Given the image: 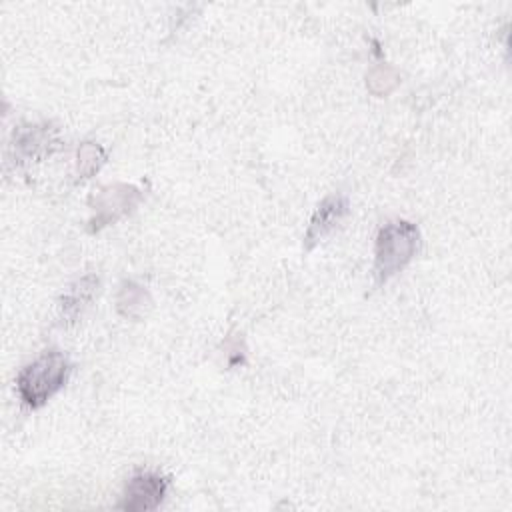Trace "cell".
I'll use <instances>...</instances> for the list:
<instances>
[{
	"instance_id": "4",
	"label": "cell",
	"mask_w": 512,
	"mask_h": 512,
	"mask_svg": "<svg viewBox=\"0 0 512 512\" xmlns=\"http://www.w3.org/2000/svg\"><path fill=\"white\" fill-rule=\"evenodd\" d=\"M166 492H168V480L162 474L140 470L126 482L118 508L128 512L154 510L160 506Z\"/></svg>"
},
{
	"instance_id": "3",
	"label": "cell",
	"mask_w": 512,
	"mask_h": 512,
	"mask_svg": "<svg viewBox=\"0 0 512 512\" xmlns=\"http://www.w3.org/2000/svg\"><path fill=\"white\" fill-rule=\"evenodd\" d=\"M138 202H140V192L134 186L114 184V186L102 188L90 198V206H92L90 232H98L100 228L126 216L136 208Z\"/></svg>"
},
{
	"instance_id": "10",
	"label": "cell",
	"mask_w": 512,
	"mask_h": 512,
	"mask_svg": "<svg viewBox=\"0 0 512 512\" xmlns=\"http://www.w3.org/2000/svg\"><path fill=\"white\" fill-rule=\"evenodd\" d=\"M398 74L390 66H378L368 74V88L374 94H388L396 84H398Z\"/></svg>"
},
{
	"instance_id": "8",
	"label": "cell",
	"mask_w": 512,
	"mask_h": 512,
	"mask_svg": "<svg viewBox=\"0 0 512 512\" xmlns=\"http://www.w3.org/2000/svg\"><path fill=\"white\" fill-rule=\"evenodd\" d=\"M150 304V296L148 292L144 290V286L136 284V282H124L120 292H118V298H116V306H118V312L126 318H138L140 314H144L146 306Z\"/></svg>"
},
{
	"instance_id": "7",
	"label": "cell",
	"mask_w": 512,
	"mask_h": 512,
	"mask_svg": "<svg viewBox=\"0 0 512 512\" xmlns=\"http://www.w3.org/2000/svg\"><path fill=\"white\" fill-rule=\"evenodd\" d=\"M98 290V278L96 276H84L80 278L70 290L68 294H64L62 302H60V316L66 322H74L78 318V314L82 312V308L92 300L94 292Z\"/></svg>"
},
{
	"instance_id": "6",
	"label": "cell",
	"mask_w": 512,
	"mask_h": 512,
	"mask_svg": "<svg viewBox=\"0 0 512 512\" xmlns=\"http://www.w3.org/2000/svg\"><path fill=\"white\" fill-rule=\"evenodd\" d=\"M348 212H350V204L344 194L326 196L314 210L310 224L304 232V250H312L320 240L332 234L340 226V222L348 216Z\"/></svg>"
},
{
	"instance_id": "2",
	"label": "cell",
	"mask_w": 512,
	"mask_h": 512,
	"mask_svg": "<svg viewBox=\"0 0 512 512\" xmlns=\"http://www.w3.org/2000/svg\"><path fill=\"white\" fill-rule=\"evenodd\" d=\"M420 244L418 226L406 220H394L378 230L374 246V278L376 284L388 282L406 268Z\"/></svg>"
},
{
	"instance_id": "9",
	"label": "cell",
	"mask_w": 512,
	"mask_h": 512,
	"mask_svg": "<svg viewBox=\"0 0 512 512\" xmlns=\"http://www.w3.org/2000/svg\"><path fill=\"white\" fill-rule=\"evenodd\" d=\"M104 150L100 148V144L96 142H84L78 148V174L82 178L92 176L94 172L100 170V166L104 164Z\"/></svg>"
},
{
	"instance_id": "1",
	"label": "cell",
	"mask_w": 512,
	"mask_h": 512,
	"mask_svg": "<svg viewBox=\"0 0 512 512\" xmlns=\"http://www.w3.org/2000/svg\"><path fill=\"white\" fill-rule=\"evenodd\" d=\"M70 372L72 364L64 352L56 348L44 350L16 376V390L22 404L32 410L42 408L60 388H64Z\"/></svg>"
},
{
	"instance_id": "5",
	"label": "cell",
	"mask_w": 512,
	"mask_h": 512,
	"mask_svg": "<svg viewBox=\"0 0 512 512\" xmlns=\"http://www.w3.org/2000/svg\"><path fill=\"white\" fill-rule=\"evenodd\" d=\"M14 158L16 162H32L50 156L60 148L56 128L48 124H22L14 130Z\"/></svg>"
}]
</instances>
